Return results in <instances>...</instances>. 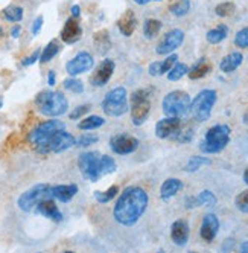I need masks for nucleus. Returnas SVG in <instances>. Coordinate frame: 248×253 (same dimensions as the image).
I'll return each instance as SVG.
<instances>
[{
    "label": "nucleus",
    "mask_w": 248,
    "mask_h": 253,
    "mask_svg": "<svg viewBox=\"0 0 248 253\" xmlns=\"http://www.w3.org/2000/svg\"><path fill=\"white\" fill-rule=\"evenodd\" d=\"M148 202L149 198L145 189H142L139 186L127 188L120 194L114 205L113 209L114 220L125 227L134 226L142 218V215L145 213L148 208Z\"/></svg>",
    "instance_id": "f257e3e1"
},
{
    "label": "nucleus",
    "mask_w": 248,
    "mask_h": 253,
    "mask_svg": "<svg viewBox=\"0 0 248 253\" xmlns=\"http://www.w3.org/2000/svg\"><path fill=\"white\" fill-rule=\"evenodd\" d=\"M35 104H37L40 113L49 118L63 116L69 108L67 98L61 92H52V90L40 92L35 98Z\"/></svg>",
    "instance_id": "f03ea898"
},
{
    "label": "nucleus",
    "mask_w": 248,
    "mask_h": 253,
    "mask_svg": "<svg viewBox=\"0 0 248 253\" xmlns=\"http://www.w3.org/2000/svg\"><path fill=\"white\" fill-rule=\"evenodd\" d=\"M230 126L225 124L213 125L212 128L207 130L204 139L200 143V150L204 154H218L221 153L230 142Z\"/></svg>",
    "instance_id": "7ed1b4c3"
},
{
    "label": "nucleus",
    "mask_w": 248,
    "mask_h": 253,
    "mask_svg": "<svg viewBox=\"0 0 248 253\" xmlns=\"http://www.w3.org/2000/svg\"><path fill=\"white\" fill-rule=\"evenodd\" d=\"M66 125L64 122L58 121V119H50V121H46L43 124H40L37 128L32 130L31 134H29V142L32 143V147L37 150L38 153H43L46 154V147L50 140V137L54 136L57 131L60 130H64Z\"/></svg>",
    "instance_id": "20e7f679"
},
{
    "label": "nucleus",
    "mask_w": 248,
    "mask_h": 253,
    "mask_svg": "<svg viewBox=\"0 0 248 253\" xmlns=\"http://www.w3.org/2000/svg\"><path fill=\"white\" fill-rule=\"evenodd\" d=\"M102 110L105 115L119 118L123 116L128 110V93L125 87H114L113 90L105 95L102 99Z\"/></svg>",
    "instance_id": "39448f33"
},
{
    "label": "nucleus",
    "mask_w": 248,
    "mask_h": 253,
    "mask_svg": "<svg viewBox=\"0 0 248 253\" xmlns=\"http://www.w3.org/2000/svg\"><path fill=\"white\" fill-rule=\"evenodd\" d=\"M216 99H218V95L215 90H212V88L201 90V92L195 96V99L190 101V108H189L190 115L198 122H206L207 119H210V115H212V110H213Z\"/></svg>",
    "instance_id": "423d86ee"
},
{
    "label": "nucleus",
    "mask_w": 248,
    "mask_h": 253,
    "mask_svg": "<svg viewBox=\"0 0 248 253\" xmlns=\"http://www.w3.org/2000/svg\"><path fill=\"white\" fill-rule=\"evenodd\" d=\"M163 113L166 116L183 118L189 113L190 108V96L183 90H174L168 93L163 99Z\"/></svg>",
    "instance_id": "0eeeda50"
},
{
    "label": "nucleus",
    "mask_w": 248,
    "mask_h": 253,
    "mask_svg": "<svg viewBox=\"0 0 248 253\" xmlns=\"http://www.w3.org/2000/svg\"><path fill=\"white\" fill-rule=\"evenodd\" d=\"M131 119L136 126L143 124L151 112V99L148 88H139L131 95Z\"/></svg>",
    "instance_id": "6e6552de"
},
{
    "label": "nucleus",
    "mask_w": 248,
    "mask_h": 253,
    "mask_svg": "<svg viewBox=\"0 0 248 253\" xmlns=\"http://www.w3.org/2000/svg\"><path fill=\"white\" fill-rule=\"evenodd\" d=\"M52 186L47 183H40L35 185L31 189H28L26 192H23L19 200H17V205L23 212H31L37 208V205L41 200H46V198H52V192H50Z\"/></svg>",
    "instance_id": "1a4fd4ad"
},
{
    "label": "nucleus",
    "mask_w": 248,
    "mask_h": 253,
    "mask_svg": "<svg viewBox=\"0 0 248 253\" xmlns=\"http://www.w3.org/2000/svg\"><path fill=\"white\" fill-rule=\"evenodd\" d=\"M78 167L82 175L90 180V182H99L102 177L101 172V154L98 151H87L82 153L78 159Z\"/></svg>",
    "instance_id": "9d476101"
},
{
    "label": "nucleus",
    "mask_w": 248,
    "mask_h": 253,
    "mask_svg": "<svg viewBox=\"0 0 248 253\" xmlns=\"http://www.w3.org/2000/svg\"><path fill=\"white\" fill-rule=\"evenodd\" d=\"M183 42H184V32L181 29H172L157 44L155 52L158 55H169V53L178 49L183 44Z\"/></svg>",
    "instance_id": "9b49d317"
},
{
    "label": "nucleus",
    "mask_w": 248,
    "mask_h": 253,
    "mask_svg": "<svg viewBox=\"0 0 248 253\" xmlns=\"http://www.w3.org/2000/svg\"><path fill=\"white\" fill-rule=\"evenodd\" d=\"M73 147H76V139L70 133H67L64 128V130L57 131L50 137L47 147H46V154L47 153H63V151H67Z\"/></svg>",
    "instance_id": "f8f14e48"
},
{
    "label": "nucleus",
    "mask_w": 248,
    "mask_h": 253,
    "mask_svg": "<svg viewBox=\"0 0 248 253\" xmlns=\"http://www.w3.org/2000/svg\"><path fill=\"white\" fill-rule=\"evenodd\" d=\"M95 64V60L92 57V53H88L85 50L76 53V57L70 60L67 64H66V70L70 77H78L81 74H85L88 72Z\"/></svg>",
    "instance_id": "ddd939ff"
},
{
    "label": "nucleus",
    "mask_w": 248,
    "mask_h": 253,
    "mask_svg": "<svg viewBox=\"0 0 248 253\" xmlns=\"http://www.w3.org/2000/svg\"><path fill=\"white\" fill-rule=\"evenodd\" d=\"M110 148L114 154H119V156L131 154L139 148V140L130 134H117L111 137Z\"/></svg>",
    "instance_id": "4468645a"
},
{
    "label": "nucleus",
    "mask_w": 248,
    "mask_h": 253,
    "mask_svg": "<svg viewBox=\"0 0 248 253\" xmlns=\"http://www.w3.org/2000/svg\"><path fill=\"white\" fill-rule=\"evenodd\" d=\"M180 130H181V119L175 116H168L157 122L155 136L158 139H169V137H175Z\"/></svg>",
    "instance_id": "2eb2a0df"
},
{
    "label": "nucleus",
    "mask_w": 248,
    "mask_h": 253,
    "mask_svg": "<svg viewBox=\"0 0 248 253\" xmlns=\"http://www.w3.org/2000/svg\"><path fill=\"white\" fill-rule=\"evenodd\" d=\"M114 61L111 60H104L95 70V74L90 77V83L95 87H104L110 81V78L113 77V72H114Z\"/></svg>",
    "instance_id": "dca6fc26"
},
{
    "label": "nucleus",
    "mask_w": 248,
    "mask_h": 253,
    "mask_svg": "<svg viewBox=\"0 0 248 253\" xmlns=\"http://www.w3.org/2000/svg\"><path fill=\"white\" fill-rule=\"evenodd\" d=\"M219 230V220L215 213H207L204 215L203 223H201V229H200V235L201 238L206 243H212L215 240V237L218 235Z\"/></svg>",
    "instance_id": "f3484780"
},
{
    "label": "nucleus",
    "mask_w": 248,
    "mask_h": 253,
    "mask_svg": "<svg viewBox=\"0 0 248 253\" xmlns=\"http://www.w3.org/2000/svg\"><path fill=\"white\" fill-rule=\"evenodd\" d=\"M82 37V28L75 17H70L61 31V40L67 44H73Z\"/></svg>",
    "instance_id": "a211bd4d"
},
{
    "label": "nucleus",
    "mask_w": 248,
    "mask_h": 253,
    "mask_svg": "<svg viewBox=\"0 0 248 253\" xmlns=\"http://www.w3.org/2000/svg\"><path fill=\"white\" fill-rule=\"evenodd\" d=\"M189 233H190V229H189V224L186 220L174 221V224L171 227V238L175 246H178V247L186 246L189 241Z\"/></svg>",
    "instance_id": "6ab92c4d"
},
{
    "label": "nucleus",
    "mask_w": 248,
    "mask_h": 253,
    "mask_svg": "<svg viewBox=\"0 0 248 253\" xmlns=\"http://www.w3.org/2000/svg\"><path fill=\"white\" fill-rule=\"evenodd\" d=\"M35 209H37L38 213L46 216V218H50V220H54V221H61L63 220V213L60 212V209L57 208L55 202L52 200V198L41 200Z\"/></svg>",
    "instance_id": "aec40b11"
},
{
    "label": "nucleus",
    "mask_w": 248,
    "mask_h": 253,
    "mask_svg": "<svg viewBox=\"0 0 248 253\" xmlns=\"http://www.w3.org/2000/svg\"><path fill=\"white\" fill-rule=\"evenodd\" d=\"M117 28H119L120 34L125 35V37H131V35L134 34V31L137 28V19H136V15L131 9H127L122 14V17L117 22Z\"/></svg>",
    "instance_id": "412c9836"
},
{
    "label": "nucleus",
    "mask_w": 248,
    "mask_h": 253,
    "mask_svg": "<svg viewBox=\"0 0 248 253\" xmlns=\"http://www.w3.org/2000/svg\"><path fill=\"white\" fill-rule=\"evenodd\" d=\"M50 192H52V198H57L61 203H69L76 195L78 186L76 185H57V186H52Z\"/></svg>",
    "instance_id": "4be33fe9"
},
{
    "label": "nucleus",
    "mask_w": 248,
    "mask_h": 253,
    "mask_svg": "<svg viewBox=\"0 0 248 253\" xmlns=\"http://www.w3.org/2000/svg\"><path fill=\"white\" fill-rule=\"evenodd\" d=\"M181 189H183V182H181L180 178L172 177V178L165 180V183L160 188V197H162V200L169 202L171 198L175 197Z\"/></svg>",
    "instance_id": "5701e85b"
},
{
    "label": "nucleus",
    "mask_w": 248,
    "mask_h": 253,
    "mask_svg": "<svg viewBox=\"0 0 248 253\" xmlns=\"http://www.w3.org/2000/svg\"><path fill=\"white\" fill-rule=\"evenodd\" d=\"M178 57L175 55V53H169V57L165 60V61H154L149 64V75L151 77H160V75H165L171 70V67L177 63Z\"/></svg>",
    "instance_id": "b1692460"
},
{
    "label": "nucleus",
    "mask_w": 248,
    "mask_h": 253,
    "mask_svg": "<svg viewBox=\"0 0 248 253\" xmlns=\"http://www.w3.org/2000/svg\"><path fill=\"white\" fill-rule=\"evenodd\" d=\"M242 61H244V57L241 52H232L222 58V61L219 63V69L224 74H230V72H235L242 64Z\"/></svg>",
    "instance_id": "393cba45"
},
{
    "label": "nucleus",
    "mask_w": 248,
    "mask_h": 253,
    "mask_svg": "<svg viewBox=\"0 0 248 253\" xmlns=\"http://www.w3.org/2000/svg\"><path fill=\"white\" fill-rule=\"evenodd\" d=\"M210 70H212V63L207 61L206 58H201L192 69H189L187 75L190 80H200V78H204L206 75H209Z\"/></svg>",
    "instance_id": "a878e982"
},
{
    "label": "nucleus",
    "mask_w": 248,
    "mask_h": 253,
    "mask_svg": "<svg viewBox=\"0 0 248 253\" xmlns=\"http://www.w3.org/2000/svg\"><path fill=\"white\" fill-rule=\"evenodd\" d=\"M228 35V28L227 25H218L216 28L210 29L207 34H206V39L210 44H218L221 42H224Z\"/></svg>",
    "instance_id": "bb28decb"
},
{
    "label": "nucleus",
    "mask_w": 248,
    "mask_h": 253,
    "mask_svg": "<svg viewBox=\"0 0 248 253\" xmlns=\"http://www.w3.org/2000/svg\"><path fill=\"white\" fill-rule=\"evenodd\" d=\"M93 42H95V46L98 49L99 53H104V52H107L110 49V35L107 31H99L93 35Z\"/></svg>",
    "instance_id": "cd10ccee"
},
{
    "label": "nucleus",
    "mask_w": 248,
    "mask_h": 253,
    "mask_svg": "<svg viewBox=\"0 0 248 253\" xmlns=\"http://www.w3.org/2000/svg\"><path fill=\"white\" fill-rule=\"evenodd\" d=\"M210 164H212V160L206 156H193L186 164L184 171L186 172H197L200 168H203L204 165H210Z\"/></svg>",
    "instance_id": "c85d7f7f"
},
{
    "label": "nucleus",
    "mask_w": 248,
    "mask_h": 253,
    "mask_svg": "<svg viewBox=\"0 0 248 253\" xmlns=\"http://www.w3.org/2000/svg\"><path fill=\"white\" fill-rule=\"evenodd\" d=\"M160 31H162V22L157 19H148L143 25V35L148 40H152L154 37H157Z\"/></svg>",
    "instance_id": "c756f323"
},
{
    "label": "nucleus",
    "mask_w": 248,
    "mask_h": 253,
    "mask_svg": "<svg viewBox=\"0 0 248 253\" xmlns=\"http://www.w3.org/2000/svg\"><path fill=\"white\" fill-rule=\"evenodd\" d=\"M104 124H105L104 118H101L98 115H93V116H88V118L82 119L78 124V128L79 130H96V128H101Z\"/></svg>",
    "instance_id": "7c9ffc66"
},
{
    "label": "nucleus",
    "mask_w": 248,
    "mask_h": 253,
    "mask_svg": "<svg viewBox=\"0 0 248 253\" xmlns=\"http://www.w3.org/2000/svg\"><path fill=\"white\" fill-rule=\"evenodd\" d=\"M60 52V43L57 40H52L47 43V46H44L43 52L40 53V61L41 63H49L52 58H54L57 53Z\"/></svg>",
    "instance_id": "2f4dec72"
},
{
    "label": "nucleus",
    "mask_w": 248,
    "mask_h": 253,
    "mask_svg": "<svg viewBox=\"0 0 248 253\" xmlns=\"http://www.w3.org/2000/svg\"><path fill=\"white\" fill-rule=\"evenodd\" d=\"M187 72H189L187 64H184V63H175L171 67V70L168 72V80L169 81H178L184 75H187Z\"/></svg>",
    "instance_id": "473e14b6"
},
{
    "label": "nucleus",
    "mask_w": 248,
    "mask_h": 253,
    "mask_svg": "<svg viewBox=\"0 0 248 253\" xmlns=\"http://www.w3.org/2000/svg\"><path fill=\"white\" fill-rule=\"evenodd\" d=\"M117 192H119V186L117 185H113L107 191H96L95 192V198H96L98 203H108V202H111L113 198L117 195Z\"/></svg>",
    "instance_id": "72a5a7b5"
},
{
    "label": "nucleus",
    "mask_w": 248,
    "mask_h": 253,
    "mask_svg": "<svg viewBox=\"0 0 248 253\" xmlns=\"http://www.w3.org/2000/svg\"><path fill=\"white\" fill-rule=\"evenodd\" d=\"M8 22H20L23 19V8L20 6H8L0 14Z\"/></svg>",
    "instance_id": "f704fd0d"
},
{
    "label": "nucleus",
    "mask_w": 248,
    "mask_h": 253,
    "mask_svg": "<svg viewBox=\"0 0 248 253\" xmlns=\"http://www.w3.org/2000/svg\"><path fill=\"white\" fill-rule=\"evenodd\" d=\"M190 9V2L189 0H177L174 5L169 6V11L175 15V17H183L189 12Z\"/></svg>",
    "instance_id": "c9c22d12"
},
{
    "label": "nucleus",
    "mask_w": 248,
    "mask_h": 253,
    "mask_svg": "<svg viewBox=\"0 0 248 253\" xmlns=\"http://www.w3.org/2000/svg\"><path fill=\"white\" fill-rule=\"evenodd\" d=\"M116 169H117L116 162H114V159L111 156H101V172H102V177L108 175V174H113Z\"/></svg>",
    "instance_id": "e433bc0d"
},
{
    "label": "nucleus",
    "mask_w": 248,
    "mask_h": 253,
    "mask_svg": "<svg viewBox=\"0 0 248 253\" xmlns=\"http://www.w3.org/2000/svg\"><path fill=\"white\" fill-rule=\"evenodd\" d=\"M197 198H198L200 206H209V208H213L216 205V202H218L216 200V195L212 192V191H209V189L201 191Z\"/></svg>",
    "instance_id": "4c0bfd02"
},
{
    "label": "nucleus",
    "mask_w": 248,
    "mask_h": 253,
    "mask_svg": "<svg viewBox=\"0 0 248 253\" xmlns=\"http://www.w3.org/2000/svg\"><path fill=\"white\" fill-rule=\"evenodd\" d=\"M64 87L69 90V92H73V93H82L84 92V84H82V81L76 80L75 77L67 78L64 81Z\"/></svg>",
    "instance_id": "58836bf2"
},
{
    "label": "nucleus",
    "mask_w": 248,
    "mask_h": 253,
    "mask_svg": "<svg viewBox=\"0 0 248 253\" xmlns=\"http://www.w3.org/2000/svg\"><path fill=\"white\" fill-rule=\"evenodd\" d=\"M235 9H236V6H235V3H232V2H224V3H219L216 8H215V12H216V15L218 17H230L233 12H235Z\"/></svg>",
    "instance_id": "ea45409f"
},
{
    "label": "nucleus",
    "mask_w": 248,
    "mask_h": 253,
    "mask_svg": "<svg viewBox=\"0 0 248 253\" xmlns=\"http://www.w3.org/2000/svg\"><path fill=\"white\" fill-rule=\"evenodd\" d=\"M235 44L238 47H248V26L242 28L238 34H236V37H235Z\"/></svg>",
    "instance_id": "a19ab883"
},
{
    "label": "nucleus",
    "mask_w": 248,
    "mask_h": 253,
    "mask_svg": "<svg viewBox=\"0 0 248 253\" xmlns=\"http://www.w3.org/2000/svg\"><path fill=\"white\" fill-rule=\"evenodd\" d=\"M235 205H236V208H238L241 212L248 213V191H244V192H241V194L236 197Z\"/></svg>",
    "instance_id": "79ce46f5"
},
{
    "label": "nucleus",
    "mask_w": 248,
    "mask_h": 253,
    "mask_svg": "<svg viewBox=\"0 0 248 253\" xmlns=\"http://www.w3.org/2000/svg\"><path fill=\"white\" fill-rule=\"evenodd\" d=\"M98 140H99V137L95 136V134H82V136L76 140V147L87 148V147H90L92 143H96Z\"/></svg>",
    "instance_id": "37998d69"
},
{
    "label": "nucleus",
    "mask_w": 248,
    "mask_h": 253,
    "mask_svg": "<svg viewBox=\"0 0 248 253\" xmlns=\"http://www.w3.org/2000/svg\"><path fill=\"white\" fill-rule=\"evenodd\" d=\"M88 110H90V105H79V107H76L75 108V110L72 112V113H70L69 116H70V119H81Z\"/></svg>",
    "instance_id": "c03bdc74"
},
{
    "label": "nucleus",
    "mask_w": 248,
    "mask_h": 253,
    "mask_svg": "<svg viewBox=\"0 0 248 253\" xmlns=\"http://www.w3.org/2000/svg\"><path fill=\"white\" fill-rule=\"evenodd\" d=\"M40 50H35L32 55H29L26 60H23V66H32L34 63H37L38 60H40Z\"/></svg>",
    "instance_id": "a18cd8bd"
},
{
    "label": "nucleus",
    "mask_w": 248,
    "mask_h": 253,
    "mask_svg": "<svg viewBox=\"0 0 248 253\" xmlns=\"http://www.w3.org/2000/svg\"><path fill=\"white\" fill-rule=\"evenodd\" d=\"M41 26H43V17L40 15V17H37V19H35V22H34V25H32V34H34V35H37V34L40 32Z\"/></svg>",
    "instance_id": "49530a36"
},
{
    "label": "nucleus",
    "mask_w": 248,
    "mask_h": 253,
    "mask_svg": "<svg viewBox=\"0 0 248 253\" xmlns=\"http://www.w3.org/2000/svg\"><path fill=\"white\" fill-rule=\"evenodd\" d=\"M200 203H198V198L197 197H187L186 198V208L187 209H193V208H198Z\"/></svg>",
    "instance_id": "de8ad7c7"
},
{
    "label": "nucleus",
    "mask_w": 248,
    "mask_h": 253,
    "mask_svg": "<svg viewBox=\"0 0 248 253\" xmlns=\"http://www.w3.org/2000/svg\"><path fill=\"white\" fill-rule=\"evenodd\" d=\"M20 34H22V28L19 25H15L12 29H11V37L12 39H19L20 37Z\"/></svg>",
    "instance_id": "09e8293b"
},
{
    "label": "nucleus",
    "mask_w": 248,
    "mask_h": 253,
    "mask_svg": "<svg viewBox=\"0 0 248 253\" xmlns=\"http://www.w3.org/2000/svg\"><path fill=\"white\" fill-rule=\"evenodd\" d=\"M47 83H49V85H55L57 77H55V72H54V70H50V72H49V75H47Z\"/></svg>",
    "instance_id": "8fccbe9b"
},
{
    "label": "nucleus",
    "mask_w": 248,
    "mask_h": 253,
    "mask_svg": "<svg viewBox=\"0 0 248 253\" xmlns=\"http://www.w3.org/2000/svg\"><path fill=\"white\" fill-rule=\"evenodd\" d=\"M235 246V240H225V243L222 244V250H232Z\"/></svg>",
    "instance_id": "3c124183"
},
{
    "label": "nucleus",
    "mask_w": 248,
    "mask_h": 253,
    "mask_svg": "<svg viewBox=\"0 0 248 253\" xmlns=\"http://www.w3.org/2000/svg\"><path fill=\"white\" fill-rule=\"evenodd\" d=\"M79 14H81L79 6H78V5H73V6H72V17H75V19H78Z\"/></svg>",
    "instance_id": "603ef678"
},
{
    "label": "nucleus",
    "mask_w": 248,
    "mask_h": 253,
    "mask_svg": "<svg viewBox=\"0 0 248 253\" xmlns=\"http://www.w3.org/2000/svg\"><path fill=\"white\" fill-rule=\"evenodd\" d=\"M241 252H244V253H248V241H244L242 244H241Z\"/></svg>",
    "instance_id": "864d4df0"
},
{
    "label": "nucleus",
    "mask_w": 248,
    "mask_h": 253,
    "mask_svg": "<svg viewBox=\"0 0 248 253\" xmlns=\"http://www.w3.org/2000/svg\"><path fill=\"white\" fill-rule=\"evenodd\" d=\"M149 2H152V0H134V3H137V5H146Z\"/></svg>",
    "instance_id": "5fc2aeb1"
},
{
    "label": "nucleus",
    "mask_w": 248,
    "mask_h": 253,
    "mask_svg": "<svg viewBox=\"0 0 248 253\" xmlns=\"http://www.w3.org/2000/svg\"><path fill=\"white\" fill-rule=\"evenodd\" d=\"M244 182L248 186V169H245V172H244Z\"/></svg>",
    "instance_id": "6e6d98bb"
},
{
    "label": "nucleus",
    "mask_w": 248,
    "mask_h": 253,
    "mask_svg": "<svg viewBox=\"0 0 248 253\" xmlns=\"http://www.w3.org/2000/svg\"><path fill=\"white\" fill-rule=\"evenodd\" d=\"M244 122H245V124L248 125V113H247V115L244 116Z\"/></svg>",
    "instance_id": "4d7b16f0"
},
{
    "label": "nucleus",
    "mask_w": 248,
    "mask_h": 253,
    "mask_svg": "<svg viewBox=\"0 0 248 253\" xmlns=\"http://www.w3.org/2000/svg\"><path fill=\"white\" fill-rule=\"evenodd\" d=\"M3 107V99H2V96H0V108Z\"/></svg>",
    "instance_id": "13d9d810"
},
{
    "label": "nucleus",
    "mask_w": 248,
    "mask_h": 253,
    "mask_svg": "<svg viewBox=\"0 0 248 253\" xmlns=\"http://www.w3.org/2000/svg\"><path fill=\"white\" fill-rule=\"evenodd\" d=\"M2 37H3V29L0 28V39H2Z\"/></svg>",
    "instance_id": "bf43d9fd"
},
{
    "label": "nucleus",
    "mask_w": 248,
    "mask_h": 253,
    "mask_svg": "<svg viewBox=\"0 0 248 253\" xmlns=\"http://www.w3.org/2000/svg\"><path fill=\"white\" fill-rule=\"evenodd\" d=\"M155 2H160V0H155Z\"/></svg>",
    "instance_id": "052dcab7"
}]
</instances>
